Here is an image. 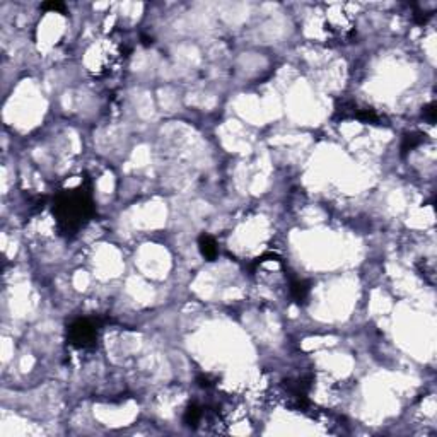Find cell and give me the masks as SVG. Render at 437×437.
<instances>
[{
  "label": "cell",
  "instance_id": "9",
  "mask_svg": "<svg viewBox=\"0 0 437 437\" xmlns=\"http://www.w3.org/2000/svg\"><path fill=\"white\" fill-rule=\"evenodd\" d=\"M424 115H426L427 118L431 120V122H434V120H436V106H434V103L429 104V106H426V110H424Z\"/></svg>",
  "mask_w": 437,
  "mask_h": 437
},
{
  "label": "cell",
  "instance_id": "2",
  "mask_svg": "<svg viewBox=\"0 0 437 437\" xmlns=\"http://www.w3.org/2000/svg\"><path fill=\"white\" fill-rule=\"evenodd\" d=\"M98 340V326L89 318H79L69 326V342L77 348H89Z\"/></svg>",
  "mask_w": 437,
  "mask_h": 437
},
{
  "label": "cell",
  "instance_id": "3",
  "mask_svg": "<svg viewBox=\"0 0 437 437\" xmlns=\"http://www.w3.org/2000/svg\"><path fill=\"white\" fill-rule=\"evenodd\" d=\"M326 31L333 36H343L350 34L352 31V17L345 10V5H331L326 10Z\"/></svg>",
  "mask_w": 437,
  "mask_h": 437
},
{
  "label": "cell",
  "instance_id": "5",
  "mask_svg": "<svg viewBox=\"0 0 437 437\" xmlns=\"http://www.w3.org/2000/svg\"><path fill=\"white\" fill-rule=\"evenodd\" d=\"M202 417H203L202 408L198 405H191V407H188L186 414H184V422L190 427H196L200 424V420H202Z\"/></svg>",
  "mask_w": 437,
  "mask_h": 437
},
{
  "label": "cell",
  "instance_id": "1",
  "mask_svg": "<svg viewBox=\"0 0 437 437\" xmlns=\"http://www.w3.org/2000/svg\"><path fill=\"white\" fill-rule=\"evenodd\" d=\"M53 212L58 222V231L63 236L77 234L94 215L91 191L84 184L74 190L60 191L55 200Z\"/></svg>",
  "mask_w": 437,
  "mask_h": 437
},
{
  "label": "cell",
  "instance_id": "8",
  "mask_svg": "<svg viewBox=\"0 0 437 437\" xmlns=\"http://www.w3.org/2000/svg\"><path fill=\"white\" fill-rule=\"evenodd\" d=\"M41 9H45V10H60V12H63V10H65V5H63V3H60V2H48V3H43Z\"/></svg>",
  "mask_w": 437,
  "mask_h": 437
},
{
  "label": "cell",
  "instance_id": "4",
  "mask_svg": "<svg viewBox=\"0 0 437 437\" xmlns=\"http://www.w3.org/2000/svg\"><path fill=\"white\" fill-rule=\"evenodd\" d=\"M198 248H200V253H202L205 258L208 260V262H212V260H215V256H217V243H215V239L212 238V236L208 234H202L198 239Z\"/></svg>",
  "mask_w": 437,
  "mask_h": 437
},
{
  "label": "cell",
  "instance_id": "7",
  "mask_svg": "<svg viewBox=\"0 0 437 437\" xmlns=\"http://www.w3.org/2000/svg\"><path fill=\"white\" fill-rule=\"evenodd\" d=\"M420 142H422V135H407V137H405L403 146H402V150L408 152V150L415 149Z\"/></svg>",
  "mask_w": 437,
  "mask_h": 437
},
{
  "label": "cell",
  "instance_id": "6",
  "mask_svg": "<svg viewBox=\"0 0 437 437\" xmlns=\"http://www.w3.org/2000/svg\"><path fill=\"white\" fill-rule=\"evenodd\" d=\"M307 292H309V287H307V284L304 282V280H297V282H294V284H292V287H291L292 297L297 300V302L306 299Z\"/></svg>",
  "mask_w": 437,
  "mask_h": 437
}]
</instances>
